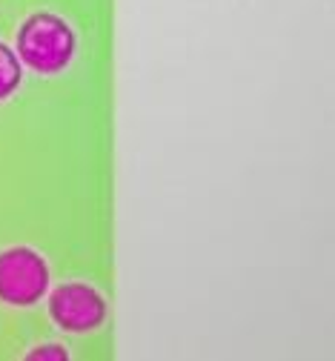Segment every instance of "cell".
I'll use <instances>...</instances> for the list:
<instances>
[{
  "label": "cell",
  "mask_w": 335,
  "mask_h": 361,
  "mask_svg": "<svg viewBox=\"0 0 335 361\" xmlns=\"http://www.w3.org/2000/svg\"><path fill=\"white\" fill-rule=\"evenodd\" d=\"M18 61L40 75H55L75 58V32L72 26L52 15L35 12L18 29Z\"/></svg>",
  "instance_id": "cell-1"
},
{
  "label": "cell",
  "mask_w": 335,
  "mask_h": 361,
  "mask_svg": "<svg viewBox=\"0 0 335 361\" xmlns=\"http://www.w3.org/2000/svg\"><path fill=\"white\" fill-rule=\"evenodd\" d=\"M49 290V267L29 247H9L0 252V301L12 307H32Z\"/></svg>",
  "instance_id": "cell-2"
},
{
  "label": "cell",
  "mask_w": 335,
  "mask_h": 361,
  "mask_svg": "<svg viewBox=\"0 0 335 361\" xmlns=\"http://www.w3.org/2000/svg\"><path fill=\"white\" fill-rule=\"evenodd\" d=\"M52 322L66 333H89L106 322V301L104 295L80 281L61 284L49 295Z\"/></svg>",
  "instance_id": "cell-3"
},
{
  "label": "cell",
  "mask_w": 335,
  "mask_h": 361,
  "mask_svg": "<svg viewBox=\"0 0 335 361\" xmlns=\"http://www.w3.org/2000/svg\"><path fill=\"white\" fill-rule=\"evenodd\" d=\"M20 78H23V69H20L15 49H9L6 43H0V101H6L20 86Z\"/></svg>",
  "instance_id": "cell-4"
},
{
  "label": "cell",
  "mask_w": 335,
  "mask_h": 361,
  "mask_svg": "<svg viewBox=\"0 0 335 361\" xmlns=\"http://www.w3.org/2000/svg\"><path fill=\"white\" fill-rule=\"evenodd\" d=\"M23 361H72V358H69V350H66L63 344L49 341V344H37V347H32V350L26 353Z\"/></svg>",
  "instance_id": "cell-5"
}]
</instances>
